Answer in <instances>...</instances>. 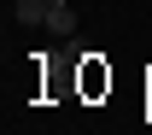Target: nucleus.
<instances>
[{"instance_id": "1", "label": "nucleus", "mask_w": 152, "mask_h": 135, "mask_svg": "<svg viewBox=\"0 0 152 135\" xmlns=\"http://www.w3.org/2000/svg\"><path fill=\"white\" fill-rule=\"evenodd\" d=\"M47 30H58V35H70V30H76L70 0H47Z\"/></svg>"}, {"instance_id": "2", "label": "nucleus", "mask_w": 152, "mask_h": 135, "mask_svg": "<svg viewBox=\"0 0 152 135\" xmlns=\"http://www.w3.org/2000/svg\"><path fill=\"white\" fill-rule=\"evenodd\" d=\"M18 24H47V0H18Z\"/></svg>"}]
</instances>
